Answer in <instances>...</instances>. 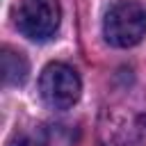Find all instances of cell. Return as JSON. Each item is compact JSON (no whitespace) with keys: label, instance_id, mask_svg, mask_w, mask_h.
Returning a JSON list of instances; mask_svg holds the SVG:
<instances>
[{"label":"cell","instance_id":"6da1fadb","mask_svg":"<svg viewBox=\"0 0 146 146\" xmlns=\"http://www.w3.org/2000/svg\"><path fill=\"white\" fill-rule=\"evenodd\" d=\"M103 34L107 43L116 48L137 46L146 36V7L139 0L116 2L103 21Z\"/></svg>","mask_w":146,"mask_h":146},{"label":"cell","instance_id":"7a4b0ae2","mask_svg":"<svg viewBox=\"0 0 146 146\" xmlns=\"http://www.w3.org/2000/svg\"><path fill=\"white\" fill-rule=\"evenodd\" d=\"M82 91V82L80 75L75 73V68H71L68 64L62 62H52L41 71L39 78V94L43 98V103L52 110H68L78 103Z\"/></svg>","mask_w":146,"mask_h":146},{"label":"cell","instance_id":"3957f363","mask_svg":"<svg viewBox=\"0 0 146 146\" xmlns=\"http://www.w3.org/2000/svg\"><path fill=\"white\" fill-rule=\"evenodd\" d=\"M62 21L59 0H21L16 25L18 30L34 41H43L52 36Z\"/></svg>","mask_w":146,"mask_h":146},{"label":"cell","instance_id":"277c9868","mask_svg":"<svg viewBox=\"0 0 146 146\" xmlns=\"http://www.w3.org/2000/svg\"><path fill=\"white\" fill-rule=\"evenodd\" d=\"M0 59H2V80H5V84L18 87V84H23L27 80L30 64H27L23 52L11 50V48H2Z\"/></svg>","mask_w":146,"mask_h":146},{"label":"cell","instance_id":"5b68a950","mask_svg":"<svg viewBox=\"0 0 146 146\" xmlns=\"http://www.w3.org/2000/svg\"><path fill=\"white\" fill-rule=\"evenodd\" d=\"M7 146H48V135L41 125H32L27 130L16 132L7 141Z\"/></svg>","mask_w":146,"mask_h":146}]
</instances>
